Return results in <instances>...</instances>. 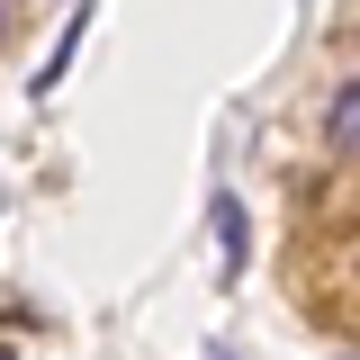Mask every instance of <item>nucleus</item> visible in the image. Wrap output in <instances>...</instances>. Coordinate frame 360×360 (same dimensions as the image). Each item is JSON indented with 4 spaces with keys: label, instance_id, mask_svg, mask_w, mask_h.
Segmentation results:
<instances>
[{
    "label": "nucleus",
    "instance_id": "3",
    "mask_svg": "<svg viewBox=\"0 0 360 360\" xmlns=\"http://www.w3.org/2000/svg\"><path fill=\"white\" fill-rule=\"evenodd\" d=\"M82 27H90V0H72V27L54 37V54H45V63H37V82H27V90H37V99H45V90H54V82H63V72H72V54H82Z\"/></svg>",
    "mask_w": 360,
    "mask_h": 360
},
{
    "label": "nucleus",
    "instance_id": "1",
    "mask_svg": "<svg viewBox=\"0 0 360 360\" xmlns=\"http://www.w3.org/2000/svg\"><path fill=\"white\" fill-rule=\"evenodd\" d=\"M207 225H217V243H225V288H234V279H243V262H252V225H243V198H217V207H207Z\"/></svg>",
    "mask_w": 360,
    "mask_h": 360
},
{
    "label": "nucleus",
    "instance_id": "2",
    "mask_svg": "<svg viewBox=\"0 0 360 360\" xmlns=\"http://www.w3.org/2000/svg\"><path fill=\"white\" fill-rule=\"evenodd\" d=\"M324 153L360 162V82H342L333 99H324Z\"/></svg>",
    "mask_w": 360,
    "mask_h": 360
},
{
    "label": "nucleus",
    "instance_id": "4",
    "mask_svg": "<svg viewBox=\"0 0 360 360\" xmlns=\"http://www.w3.org/2000/svg\"><path fill=\"white\" fill-rule=\"evenodd\" d=\"M0 360H9V352H0Z\"/></svg>",
    "mask_w": 360,
    "mask_h": 360
}]
</instances>
